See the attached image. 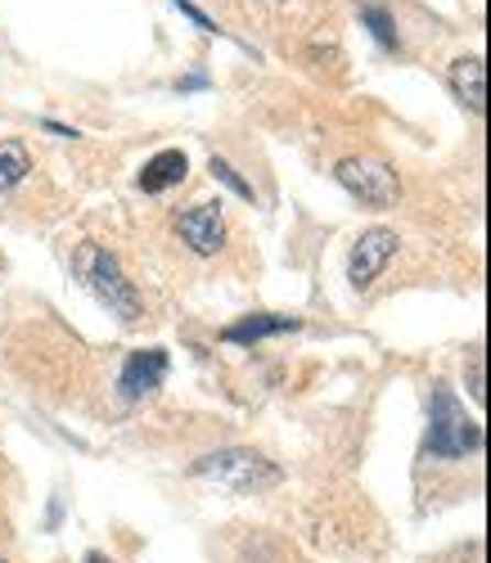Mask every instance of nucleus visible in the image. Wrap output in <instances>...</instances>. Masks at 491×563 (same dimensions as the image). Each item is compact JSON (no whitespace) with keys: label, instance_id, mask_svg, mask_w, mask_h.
<instances>
[{"label":"nucleus","instance_id":"1","mask_svg":"<svg viewBox=\"0 0 491 563\" xmlns=\"http://www.w3.org/2000/svg\"><path fill=\"white\" fill-rule=\"evenodd\" d=\"M194 478H208L234 496H253V492H266L280 483V468L271 460H262L258 451H243V446H230V451H212L204 460H194L189 468Z\"/></svg>","mask_w":491,"mask_h":563},{"label":"nucleus","instance_id":"2","mask_svg":"<svg viewBox=\"0 0 491 563\" xmlns=\"http://www.w3.org/2000/svg\"><path fill=\"white\" fill-rule=\"evenodd\" d=\"M73 266H77V275H81V285L100 298L113 316H122V320H135L140 316V294H135V285L122 275V266H118V257L109 253V249H100V244H81L77 249V257H73Z\"/></svg>","mask_w":491,"mask_h":563},{"label":"nucleus","instance_id":"3","mask_svg":"<svg viewBox=\"0 0 491 563\" xmlns=\"http://www.w3.org/2000/svg\"><path fill=\"white\" fill-rule=\"evenodd\" d=\"M478 446H482L478 419H469V410L437 384L428 401V451L437 460H460V455H473Z\"/></svg>","mask_w":491,"mask_h":563},{"label":"nucleus","instance_id":"4","mask_svg":"<svg viewBox=\"0 0 491 563\" xmlns=\"http://www.w3.org/2000/svg\"><path fill=\"white\" fill-rule=\"evenodd\" d=\"M334 176H338L342 190H348L352 199H361L365 208H392L402 199L397 172H392L388 163H379V158H342L334 167Z\"/></svg>","mask_w":491,"mask_h":563},{"label":"nucleus","instance_id":"5","mask_svg":"<svg viewBox=\"0 0 491 563\" xmlns=\"http://www.w3.org/2000/svg\"><path fill=\"white\" fill-rule=\"evenodd\" d=\"M397 230H388V225H370L357 249H352V262H348V279H352V289H370L379 271L392 262V253H397Z\"/></svg>","mask_w":491,"mask_h":563},{"label":"nucleus","instance_id":"6","mask_svg":"<svg viewBox=\"0 0 491 563\" xmlns=\"http://www.w3.org/2000/svg\"><path fill=\"white\" fill-rule=\"evenodd\" d=\"M176 234L199 253V257H212L221 244H226V217H221V203H194L185 212H176Z\"/></svg>","mask_w":491,"mask_h":563},{"label":"nucleus","instance_id":"7","mask_svg":"<svg viewBox=\"0 0 491 563\" xmlns=\"http://www.w3.org/2000/svg\"><path fill=\"white\" fill-rule=\"evenodd\" d=\"M163 379H167V352L163 347H140V352L127 356L118 388H122L127 401H144V397H154L163 388Z\"/></svg>","mask_w":491,"mask_h":563},{"label":"nucleus","instance_id":"8","mask_svg":"<svg viewBox=\"0 0 491 563\" xmlns=\"http://www.w3.org/2000/svg\"><path fill=\"white\" fill-rule=\"evenodd\" d=\"M447 81H451L456 100H460L469 113H478V118L487 113V64H482L478 55H460V59L451 64Z\"/></svg>","mask_w":491,"mask_h":563},{"label":"nucleus","instance_id":"9","mask_svg":"<svg viewBox=\"0 0 491 563\" xmlns=\"http://www.w3.org/2000/svg\"><path fill=\"white\" fill-rule=\"evenodd\" d=\"M185 172H189V158L181 150H163V154H154L150 163L140 167V190L144 195H163V190H172V185L185 180Z\"/></svg>","mask_w":491,"mask_h":563},{"label":"nucleus","instance_id":"10","mask_svg":"<svg viewBox=\"0 0 491 563\" xmlns=\"http://www.w3.org/2000/svg\"><path fill=\"white\" fill-rule=\"evenodd\" d=\"M298 320L293 316H275V311H262V316H243L239 324H226L221 339L226 343H258V339H271V334H293Z\"/></svg>","mask_w":491,"mask_h":563},{"label":"nucleus","instance_id":"11","mask_svg":"<svg viewBox=\"0 0 491 563\" xmlns=\"http://www.w3.org/2000/svg\"><path fill=\"white\" fill-rule=\"evenodd\" d=\"M28 172H32L28 150L19 145V140H0V199H6Z\"/></svg>","mask_w":491,"mask_h":563},{"label":"nucleus","instance_id":"12","mask_svg":"<svg viewBox=\"0 0 491 563\" xmlns=\"http://www.w3.org/2000/svg\"><path fill=\"white\" fill-rule=\"evenodd\" d=\"M361 23L370 27V36L383 45V51H402V36L392 27V14L383 5H361Z\"/></svg>","mask_w":491,"mask_h":563},{"label":"nucleus","instance_id":"13","mask_svg":"<svg viewBox=\"0 0 491 563\" xmlns=\"http://www.w3.org/2000/svg\"><path fill=\"white\" fill-rule=\"evenodd\" d=\"M208 172H212V176H217V180L226 185V190H234L239 199H253V185L243 180V176H239V172H234V167H230L226 158H212V163H208Z\"/></svg>","mask_w":491,"mask_h":563},{"label":"nucleus","instance_id":"14","mask_svg":"<svg viewBox=\"0 0 491 563\" xmlns=\"http://www.w3.org/2000/svg\"><path fill=\"white\" fill-rule=\"evenodd\" d=\"M172 5H176V10H181V14L189 19V23H194V27H204L208 36H217V32H221V27H217V23H212V19H208V14L199 10V5H189V0H172Z\"/></svg>","mask_w":491,"mask_h":563},{"label":"nucleus","instance_id":"15","mask_svg":"<svg viewBox=\"0 0 491 563\" xmlns=\"http://www.w3.org/2000/svg\"><path fill=\"white\" fill-rule=\"evenodd\" d=\"M469 388H473V401L487 397V388H482V356H473V365H469Z\"/></svg>","mask_w":491,"mask_h":563},{"label":"nucleus","instance_id":"16","mask_svg":"<svg viewBox=\"0 0 491 563\" xmlns=\"http://www.w3.org/2000/svg\"><path fill=\"white\" fill-rule=\"evenodd\" d=\"M41 126H45V131H51V135H64V140H73V135H77L73 126H64V122H51V118H45Z\"/></svg>","mask_w":491,"mask_h":563},{"label":"nucleus","instance_id":"17","mask_svg":"<svg viewBox=\"0 0 491 563\" xmlns=\"http://www.w3.org/2000/svg\"><path fill=\"white\" fill-rule=\"evenodd\" d=\"M208 86V77L204 73H194V77H181V90H204Z\"/></svg>","mask_w":491,"mask_h":563},{"label":"nucleus","instance_id":"18","mask_svg":"<svg viewBox=\"0 0 491 563\" xmlns=\"http://www.w3.org/2000/svg\"><path fill=\"white\" fill-rule=\"evenodd\" d=\"M81 563H113V559H109V554H100V550H90Z\"/></svg>","mask_w":491,"mask_h":563}]
</instances>
